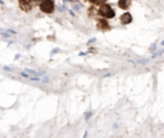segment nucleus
<instances>
[{"label": "nucleus", "instance_id": "obj_1", "mask_svg": "<svg viewBox=\"0 0 164 138\" xmlns=\"http://www.w3.org/2000/svg\"><path fill=\"white\" fill-rule=\"evenodd\" d=\"M100 14L103 17H107V18H113L114 17V10L110 8V5L108 4H103L100 8Z\"/></svg>", "mask_w": 164, "mask_h": 138}, {"label": "nucleus", "instance_id": "obj_2", "mask_svg": "<svg viewBox=\"0 0 164 138\" xmlns=\"http://www.w3.org/2000/svg\"><path fill=\"white\" fill-rule=\"evenodd\" d=\"M40 8L45 13H51L54 10V3L51 0H45V1H43L40 4Z\"/></svg>", "mask_w": 164, "mask_h": 138}, {"label": "nucleus", "instance_id": "obj_3", "mask_svg": "<svg viewBox=\"0 0 164 138\" xmlns=\"http://www.w3.org/2000/svg\"><path fill=\"white\" fill-rule=\"evenodd\" d=\"M121 21H122V23H123V24H128L131 21H132V17H131V14H130V13H126V14H123V15H122Z\"/></svg>", "mask_w": 164, "mask_h": 138}, {"label": "nucleus", "instance_id": "obj_4", "mask_svg": "<svg viewBox=\"0 0 164 138\" xmlns=\"http://www.w3.org/2000/svg\"><path fill=\"white\" fill-rule=\"evenodd\" d=\"M19 3H21V6L24 9V10H30L31 9L30 0H19Z\"/></svg>", "mask_w": 164, "mask_h": 138}, {"label": "nucleus", "instance_id": "obj_5", "mask_svg": "<svg viewBox=\"0 0 164 138\" xmlns=\"http://www.w3.org/2000/svg\"><path fill=\"white\" fill-rule=\"evenodd\" d=\"M131 4V0H119V6L122 9H127Z\"/></svg>", "mask_w": 164, "mask_h": 138}, {"label": "nucleus", "instance_id": "obj_6", "mask_svg": "<svg viewBox=\"0 0 164 138\" xmlns=\"http://www.w3.org/2000/svg\"><path fill=\"white\" fill-rule=\"evenodd\" d=\"M92 1H94L95 4H100V3L103 1V0H92Z\"/></svg>", "mask_w": 164, "mask_h": 138}]
</instances>
